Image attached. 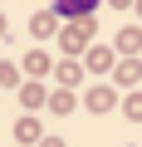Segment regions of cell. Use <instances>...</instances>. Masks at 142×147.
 I'll list each match as a JSON object with an SVG mask.
<instances>
[{
    "label": "cell",
    "mask_w": 142,
    "mask_h": 147,
    "mask_svg": "<svg viewBox=\"0 0 142 147\" xmlns=\"http://www.w3.org/2000/svg\"><path fill=\"white\" fill-rule=\"evenodd\" d=\"M88 39H93V20H74V25H64V30H59V44H64L69 59H74L79 49H88Z\"/></svg>",
    "instance_id": "obj_1"
},
{
    "label": "cell",
    "mask_w": 142,
    "mask_h": 147,
    "mask_svg": "<svg viewBox=\"0 0 142 147\" xmlns=\"http://www.w3.org/2000/svg\"><path fill=\"white\" fill-rule=\"evenodd\" d=\"M93 10H98V0H54V20H93Z\"/></svg>",
    "instance_id": "obj_2"
},
{
    "label": "cell",
    "mask_w": 142,
    "mask_h": 147,
    "mask_svg": "<svg viewBox=\"0 0 142 147\" xmlns=\"http://www.w3.org/2000/svg\"><path fill=\"white\" fill-rule=\"evenodd\" d=\"M83 108H88V113H113V108H118V93H113V84H93V88L83 93Z\"/></svg>",
    "instance_id": "obj_3"
},
{
    "label": "cell",
    "mask_w": 142,
    "mask_h": 147,
    "mask_svg": "<svg viewBox=\"0 0 142 147\" xmlns=\"http://www.w3.org/2000/svg\"><path fill=\"white\" fill-rule=\"evenodd\" d=\"M113 64H118V54H113L108 44H88V69H93V74H108Z\"/></svg>",
    "instance_id": "obj_4"
},
{
    "label": "cell",
    "mask_w": 142,
    "mask_h": 147,
    "mask_svg": "<svg viewBox=\"0 0 142 147\" xmlns=\"http://www.w3.org/2000/svg\"><path fill=\"white\" fill-rule=\"evenodd\" d=\"M54 79H59V88H74V84L83 79V64H74V59H64V64L54 69Z\"/></svg>",
    "instance_id": "obj_5"
},
{
    "label": "cell",
    "mask_w": 142,
    "mask_h": 147,
    "mask_svg": "<svg viewBox=\"0 0 142 147\" xmlns=\"http://www.w3.org/2000/svg\"><path fill=\"white\" fill-rule=\"evenodd\" d=\"M44 103H49L54 113H64V118H69V113H74V108H79V98H74V88H59V93H49Z\"/></svg>",
    "instance_id": "obj_6"
},
{
    "label": "cell",
    "mask_w": 142,
    "mask_h": 147,
    "mask_svg": "<svg viewBox=\"0 0 142 147\" xmlns=\"http://www.w3.org/2000/svg\"><path fill=\"white\" fill-rule=\"evenodd\" d=\"M15 142H25V147H30V142H44L39 123H34V118H20V123H15Z\"/></svg>",
    "instance_id": "obj_7"
},
{
    "label": "cell",
    "mask_w": 142,
    "mask_h": 147,
    "mask_svg": "<svg viewBox=\"0 0 142 147\" xmlns=\"http://www.w3.org/2000/svg\"><path fill=\"white\" fill-rule=\"evenodd\" d=\"M113 79H118V84H137V79H142V64H137V59H122V64H113Z\"/></svg>",
    "instance_id": "obj_8"
},
{
    "label": "cell",
    "mask_w": 142,
    "mask_h": 147,
    "mask_svg": "<svg viewBox=\"0 0 142 147\" xmlns=\"http://www.w3.org/2000/svg\"><path fill=\"white\" fill-rule=\"evenodd\" d=\"M30 30H34V34H39V39H49V34H54V30H59V20H54V10H39V15H34V20H30Z\"/></svg>",
    "instance_id": "obj_9"
},
{
    "label": "cell",
    "mask_w": 142,
    "mask_h": 147,
    "mask_svg": "<svg viewBox=\"0 0 142 147\" xmlns=\"http://www.w3.org/2000/svg\"><path fill=\"white\" fill-rule=\"evenodd\" d=\"M44 98H49V93H44L39 84H20V103H25L30 113H34V108H44Z\"/></svg>",
    "instance_id": "obj_10"
},
{
    "label": "cell",
    "mask_w": 142,
    "mask_h": 147,
    "mask_svg": "<svg viewBox=\"0 0 142 147\" xmlns=\"http://www.w3.org/2000/svg\"><path fill=\"white\" fill-rule=\"evenodd\" d=\"M25 69L34 74V79H39V74H49V54H44V49H30V54H25Z\"/></svg>",
    "instance_id": "obj_11"
},
{
    "label": "cell",
    "mask_w": 142,
    "mask_h": 147,
    "mask_svg": "<svg viewBox=\"0 0 142 147\" xmlns=\"http://www.w3.org/2000/svg\"><path fill=\"white\" fill-rule=\"evenodd\" d=\"M118 49H122V54H137V49H142V30H137V25L122 30V34H118Z\"/></svg>",
    "instance_id": "obj_12"
},
{
    "label": "cell",
    "mask_w": 142,
    "mask_h": 147,
    "mask_svg": "<svg viewBox=\"0 0 142 147\" xmlns=\"http://www.w3.org/2000/svg\"><path fill=\"white\" fill-rule=\"evenodd\" d=\"M122 113H127L132 123H142V93H127V103H122Z\"/></svg>",
    "instance_id": "obj_13"
},
{
    "label": "cell",
    "mask_w": 142,
    "mask_h": 147,
    "mask_svg": "<svg viewBox=\"0 0 142 147\" xmlns=\"http://www.w3.org/2000/svg\"><path fill=\"white\" fill-rule=\"evenodd\" d=\"M0 84L15 88V84H20V69H15V64H0Z\"/></svg>",
    "instance_id": "obj_14"
},
{
    "label": "cell",
    "mask_w": 142,
    "mask_h": 147,
    "mask_svg": "<svg viewBox=\"0 0 142 147\" xmlns=\"http://www.w3.org/2000/svg\"><path fill=\"white\" fill-rule=\"evenodd\" d=\"M39 147H64V142H59V137H44V142H39Z\"/></svg>",
    "instance_id": "obj_15"
},
{
    "label": "cell",
    "mask_w": 142,
    "mask_h": 147,
    "mask_svg": "<svg viewBox=\"0 0 142 147\" xmlns=\"http://www.w3.org/2000/svg\"><path fill=\"white\" fill-rule=\"evenodd\" d=\"M5 34H10V25H5V15H0V39H5Z\"/></svg>",
    "instance_id": "obj_16"
},
{
    "label": "cell",
    "mask_w": 142,
    "mask_h": 147,
    "mask_svg": "<svg viewBox=\"0 0 142 147\" xmlns=\"http://www.w3.org/2000/svg\"><path fill=\"white\" fill-rule=\"evenodd\" d=\"M113 5H132V0H113Z\"/></svg>",
    "instance_id": "obj_17"
},
{
    "label": "cell",
    "mask_w": 142,
    "mask_h": 147,
    "mask_svg": "<svg viewBox=\"0 0 142 147\" xmlns=\"http://www.w3.org/2000/svg\"><path fill=\"white\" fill-rule=\"evenodd\" d=\"M132 5H137V15H142V0H132Z\"/></svg>",
    "instance_id": "obj_18"
}]
</instances>
